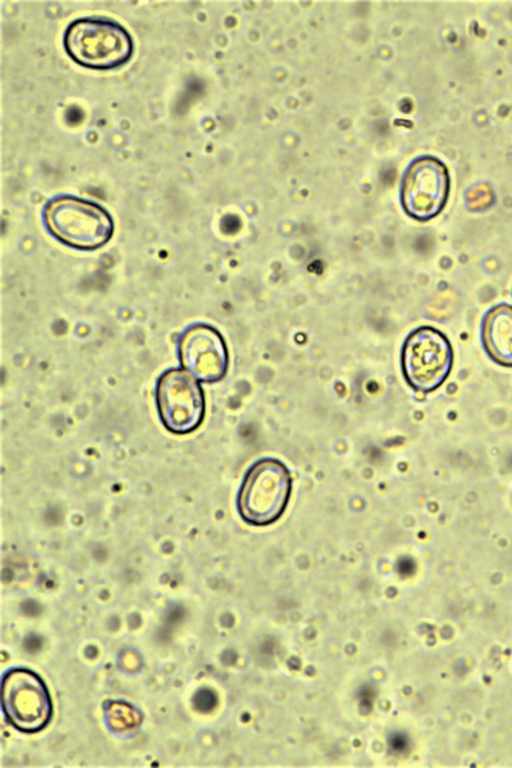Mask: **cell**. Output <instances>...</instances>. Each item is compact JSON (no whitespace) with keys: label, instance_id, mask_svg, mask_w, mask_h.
<instances>
[{"label":"cell","instance_id":"6da1fadb","mask_svg":"<svg viewBox=\"0 0 512 768\" xmlns=\"http://www.w3.org/2000/svg\"><path fill=\"white\" fill-rule=\"evenodd\" d=\"M292 477L275 458L256 461L247 470L237 494L240 517L255 526L269 525L284 513L290 500Z\"/></svg>","mask_w":512,"mask_h":768},{"label":"cell","instance_id":"7a4b0ae2","mask_svg":"<svg viewBox=\"0 0 512 768\" xmlns=\"http://www.w3.org/2000/svg\"><path fill=\"white\" fill-rule=\"evenodd\" d=\"M67 54L78 64L92 69H111L127 62L133 51L128 31L120 24L101 18H81L64 32Z\"/></svg>","mask_w":512,"mask_h":768},{"label":"cell","instance_id":"3957f363","mask_svg":"<svg viewBox=\"0 0 512 768\" xmlns=\"http://www.w3.org/2000/svg\"><path fill=\"white\" fill-rule=\"evenodd\" d=\"M44 221L59 241L83 250L106 244L114 229L113 220L103 207L74 196L51 200L44 210Z\"/></svg>","mask_w":512,"mask_h":768},{"label":"cell","instance_id":"277c9868","mask_svg":"<svg viewBox=\"0 0 512 768\" xmlns=\"http://www.w3.org/2000/svg\"><path fill=\"white\" fill-rule=\"evenodd\" d=\"M454 361L452 345L432 326H420L405 339L401 368L406 382L424 393L439 388L448 378Z\"/></svg>","mask_w":512,"mask_h":768},{"label":"cell","instance_id":"5b68a950","mask_svg":"<svg viewBox=\"0 0 512 768\" xmlns=\"http://www.w3.org/2000/svg\"><path fill=\"white\" fill-rule=\"evenodd\" d=\"M156 401L165 428L175 434L196 430L205 415V397L198 380L184 369H171L160 377Z\"/></svg>","mask_w":512,"mask_h":768},{"label":"cell","instance_id":"8992f818","mask_svg":"<svg viewBox=\"0 0 512 768\" xmlns=\"http://www.w3.org/2000/svg\"><path fill=\"white\" fill-rule=\"evenodd\" d=\"M449 195L445 165L432 157L415 160L405 173L401 202L405 212L420 221L429 220L444 208Z\"/></svg>","mask_w":512,"mask_h":768},{"label":"cell","instance_id":"52a82bcc","mask_svg":"<svg viewBox=\"0 0 512 768\" xmlns=\"http://www.w3.org/2000/svg\"><path fill=\"white\" fill-rule=\"evenodd\" d=\"M3 705L10 721L25 731L41 729L51 713L44 684L36 675L25 670L7 675L3 685Z\"/></svg>","mask_w":512,"mask_h":768},{"label":"cell","instance_id":"ba28073f","mask_svg":"<svg viewBox=\"0 0 512 768\" xmlns=\"http://www.w3.org/2000/svg\"><path fill=\"white\" fill-rule=\"evenodd\" d=\"M180 362L197 380L216 382L228 368V351L221 334L211 326L198 324L183 334L179 344Z\"/></svg>","mask_w":512,"mask_h":768},{"label":"cell","instance_id":"9c48e42d","mask_svg":"<svg viewBox=\"0 0 512 768\" xmlns=\"http://www.w3.org/2000/svg\"><path fill=\"white\" fill-rule=\"evenodd\" d=\"M481 341L489 358L512 367V306L498 304L487 311L481 326Z\"/></svg>","mask_w":512,"mask_h":768}]
</instances>
